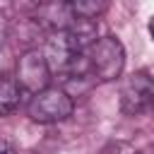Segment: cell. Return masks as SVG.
<instances>
[{
	"label": "cell",
	"instance_id": "obj_7",
	"mask_svg": "<svg viewBox=\"0 0 154 154\" xmlns=\"http://www.w3.org/2000/svg\"><path fill=\"white\" fill-rule=\"evenodd\" d=\"M0 154H17L14 142L10 137H5V135H0Z\"/></svg>",
	"mask_w": 154,
	"mask_h": 154
},
{
	"label": "cell",
	"instance_id": "obj_1",
	"mask_svg": "<svg viewBox=\"0 0 154 154\" xmlns=\"http://www.w3.org/2000/svg\"><path fill=\"white\" fill-rule=\"evenodd\" d=\"M87 65H89V72L94 75V79H99V82H111V79L120 77V72L125 67V48H123V43L116 36L99 38L89 48Z\"/></svg>",
	"mask_w": 154,
	"mask_h": 154
},
{
	"label": "cell",
	"instance_id": "obj_2",
	"mask_svg": "<svg viewBox=\"0 0 154 154\" xmlns=\"http://www.w3.org/2000/svg\"><path fill=\"white\" fill-rule=\"evenodd\" d=\"M72 108H75V101L65 89L48 87V89L31 96V101L26 106V113L36 123H58V120L70 118Z\"/></svg>",
	"mask_w": 154,
	"mask_h": 154
},
{
	"label": "cell",
	"instance_id": "obj_4",
	"mask_svg": "<svg viewBox=\"0 0 154 154\" xmlns=\"http://www.w3.org/2000/svg\"><path fill=\"white\" fill-rule=\"evenodd\" d=\"M120 111L125 116H140L154 111V79L147 72H135L120 89Z\"/></svg>",
	"mask_w": 154,
	"mask_h": 154
},
{
	"label": "cell",
	"instance_id": "obj_3",
	"mask_svg": "<svg viewBox=\"0 0 154 154\" xmlns=\"http://www.w3.org/2000/svg\"><path fill=\"white\" fill-rule=\"evenodd\" d=\"M51 67L46 63V55L43 51L38 48H29L19 55L17 60V84L22 87V91H29L31 96L48 89V82H51Z\"/></svg>",
	"mask_w": 154,
	"mask_h": 154
},
{
	"label": "cell",
	"instance_id": "obj_6",
	"mask_svg": "<svg viewBox=\"0 0 154 154\" xmlns=\"http://www.w3.org/2000/svg\"><path fill=\"white\" fill-rule=\"evenodd\" d=\"M101 154H140V152L128 142H108Z\"/></svg>",
	"mask_w": 154,
	"mask_h": 154
},
{
	"label": "cell",
	"instance_id": "obj_5",
	"mask_svg": "<svg viewBox=\"0 0 154 154\" xmlns=\"http://www.w3.org/2000/svg\"><path fill=\"white\" fill-rule=\"evenodd\" d=\"M22 87L17 84L14 77H2L0 79V116H10L19 106Z\"/></svg>",
	"mask_w": 154,
	"mask_h": 154
},
{
	"label": "cell",
	"instance_id": "obj_8",
	"mask_svg": "<svg viewBox=\"0 0 154 154\" xmlns=\"http://www.w3.org/2000/svg\"><path fill=\"white\" fill-rule=\"evenodd\" d=\"M149 36H152V38H154V17H152V19H149Z\"/></svg>",
	"mask_w": 154,
	"mask_h": 154
}]
</instances>
